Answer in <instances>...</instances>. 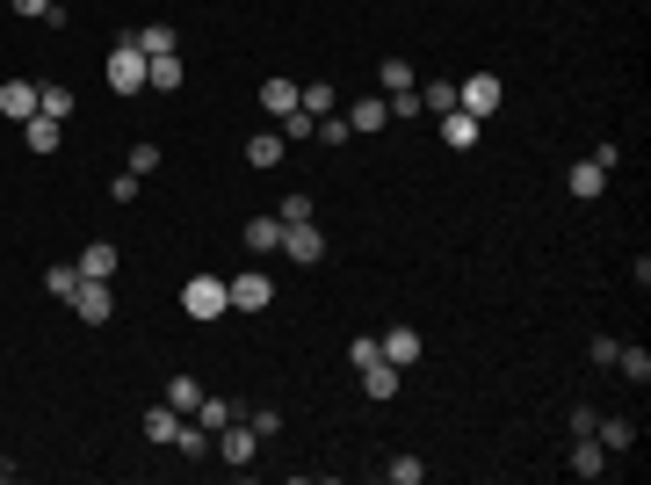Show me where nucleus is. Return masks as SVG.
Listing matches in <instances>:
<instances>
[{
  "label": "nucleus",
  "mask_w": 651,
  "mask_h": 485,
  "mask_svg": "<svg viewBox=\"0 0 651 485\" xmlns=\"http://www.w3.org/2000/svg\"><path fill=\"white\" fill-rule=\"evenodd\" d=\"M181 312H189L196 326L225 319V312H232V290H225V276H189V290H181Z\"/></svg>",
  "instance_id": "1"
},
{
  "label": "nucleus",
  "mask_w": 651,
  "mask_h": 485,
  "mask_svg": "<svg viewBox=\"0 0 651 485\" xmlns=\"http://www.w3.org/2000/svg\"><path fill=\"white\" fill-rule=\"evenodd\" d=\"M500 95H507V87H500V73H471V80L456 87V109H463V116H478V124H485V116L500 109Z\"/></svg>",
  "instance_id": "2"
},
{
  "label": "nucleus",
  "mask_w": 651,
  "mask_h": 485,
  "mask_svg": "<svg viewBox=\"0 0 651 485\" xmlns=\"http://www.w3.org/2000/svg\"><path fill=\"white\" fill-rule=\"evenodd\" d=\"M109 87H116V95H145V51L131 37L109 51Z\"/></svg>",
  "instance_id": "3"
},
{
  "label": "nucleus",
  "mask_w": 651,
  "mask_h": 485,
  "mask_svg": "<svg viewBox=\"0 0 651 485\" xmlns=\"http://www.w3.org/2000/svg\"><path fill=\"white\" fill-rule=\"evenodd\" d=\"M225 290H232V312H268V305H275V283H268V268H246V276H232Z\"/></svg>",
  "instance_id": "4"
},
{
  "label": "nucleus",
  "mask_w": 651,
  "mask_h": 485,
  "mask_svg": "<svg viewBox=\"0 0 651 485\" xmlns=\"http://www.w3.org/2000/svg\"><path fill=\"white\" fill-rule=\"evenodd\" d=\"M283 254H290L297 268H319V261H326V232H319L312 218H304V225H283Z\"/></svg>",
  "instance_id": "5"
},
{
  "label": "nucleus",
  "mask_w": 651,
  "mask_h": 485,
  "mask_svg": "<svg viewBox=\"0 0 651 485\" xmlns=\"http://www.w3.org/2000/svg\"><path fill=\"white\" fill-rule=\"evenodd\" d=\"M254 449H261V435L246 428V413L232 420V428H217V457H225V464H254Z\"/></svg>",
  "instance_id": "6"
},
{
  "label": "nucleus",
  "mask_w": 651,
  "mask_h": 485,
  "mask_svg": "<svg viewBox=\"0 0 651 485\" xmlns=\"http://www.w3.org/2000/svg\"><path fill=\"white\" fill-rule=\"evenodd\" d=\"M73 312H80L87 326H109V312H116V290H109V283H80V290H73Z\"/></svg>",
  "instance_id": "7"
},
{
  "label": "nucleus",
  "mask_w": 651,
  "mask_h": 485,
  "mask_svg": "<svg viewBox=\"0 0 651 485\" xmlns=\"http://www.w3.org/2000/svg\"><path fill=\"white\" fill-rule=\"evenodd\" d=\"M377 348H384V362L413 370V362H420V333H413V326H391V333H377Z\"/></svg>",
  "instance_id": "8"
},
{
  "label": "nucleus",
  "mask_w": 651,
  "mask_h": 485,
  "mask_svg": "<svg viewBox=\"0 0 651 485\" xmlns=\"http://www.w3.org/2000/svg\"><path fill=\"white\" fill-rule=\"evenodd\" d=\"M355 377H362V391H369V399L384 406V399H398V377H406V370H398V362H384V355H377V362H369V370H355Z\"/></svg>",
  "instance_id": "9"
},
{
  "label": "nucleus",
  "mask_w": 651,
  "mask_h": 485,
  "mask_svg": "<svg viewBox=\"0 0 651 485\" xmlns=\"http://www.w3.org/2000/svg\"><path fill=\"white\" fill-rule=\"evenodd\" d=\"M80 276H87V283H116V247H109V239L80 247Z\"/></svg>",
  "instance_id": "10"
},
{
  "label": "nucleus",
  "mask_w": 651,
  "mask_h": 485,
  "mask_svg": "<svg viewBox=\"0 0 651 485\" xmlns=\"http://www.w3.org/2000/svg\"><path fill=\"white\" fill-rule=\"evenodd\" d=\"M608 464H615V457H608L594 435H572V471H579V478H601Z\"/></svg>",
  "instance_id": "11"
},
{
  "label": "nucleus",
  "mask_w": 651,
  "mask_h": 485,
  "mask_svg": "<svg viewBox=\"0 0 651 485\" xmlns=\"http://www.w3.org/2000/svg\"><path fill=\"white\" fill-rule=\"evenodd\" d=\"M239 413H246V406H232V399H210V391H203V399H196V428H203V435H217V428H232Z\"/></svg>",
  "instance_id": "12"
},
{
  "label": "nucleus",
  "mask_w": 651,
  "mask_h": 485,
  "mask_svg": "<svg viewBox=\"0 0 651 485\" xmlns=\"http://www.w3.org/2000/svg\"><path fill=\"white\" fill-rule=\"evenodd\" d=\"M0 116H22V124H29V116H37V80H8V87H0Z\"/></svg>",
  "instance_id": "13"
},
{
  "label": "nucleus",
  "mask_w": 651,
  "mask_h": 485,
  "mask_svg": "<svg viewBox=\"0 0 651 485\" xmlns=\"http://www.w3.org/2000/svg\"><path fill=\"white\" fill-rule=\"evenodd\" d=\"M246 247H254V254H283V218H246Z\"/></svg>",
  "instance_id": "14"
},
{
  "label": "nucleus",
  "mask_w": 651,
  "mask_h": 485,
  "mask_svg": "<svg viewBox=\"0 0 651 485\" xmlns=\"http://www.w3.org/2000/svg\"><path fill=\"white\" fill-rule=\"evenodd\" d=\"M442 145H449V153H471V145H478V116L449 109V116H442Z\"/></svg>",
  "instance_id": "15"
},
{
  "label": "nucleus",
  "mask_w": 651,
  "mask_h": 485,
  "mask_svg": "<svg viewBox=\"0 0 651 485\" xmlns=\"http://www.w3.org/2000/svg\"><path fill=\"white\" fill-rule=\"evenodd\" d=\"M80 283H87V276H80V261H51V268H44V290L58 297V305H73V290H80Z\"/></svg>",
  "instance_id": "16"
},
{
  "label": "nucleus",
  "mask_w": 651,
  "mask_h": 485,
  "mask_svg": "<svg viewBox=\"0 0 651 485\" xmlns=\"http://www.w3.org/2000/svg\"><path fill=\"white\" fill-rule=\"evenodd\" d=\"M565 189H572V196H579V203H594V196H601V189H608V167H594V160H579V167H572V174H565Z\"/></svg>",
  "instance_id": "17"
},
{
  "label": "nucleus",
  "mask_w": 651,
  "mask_h": 485,
  "mask_svg": "<svg viewBox=\"0 0 651 485\" xmlns=\"http://www.w3.org/2000/svg\"><path fill=\"white\" fill-rule=\"evenodd\" d=\"M348 124H355V131H384V124H391V102H384V95L348 102Z\"/></svg>",
  "instance_id": "18"
},
{
  "label": "nucleus",
  "mask_w": 651,
  "mask_h": 485,
  "mask_svg": "<svg viewBox=\"0 0 651 485\" xmlns=\"http://www.w3.org/2000/svg\"><path fill=\"white\" fill-rule=\"evenodd\" d=\"M58 131H66V124H58V116H29V124H22V138H29V153H58Z\"/></svg>",
  "instance_id": "19"
},
{
  "label": "nucleus",
  "mask_w": 651,
  "mask_h": 485,
  "mask_svg": "<svg viewBox=\"0 0 651 485\" xmlns=\"http://www.w3.org/2000/svg\"><path fill=\"white\" fill-rule=\"evenodd\" d=\"M246 167H283V131H254V138H246Z\"/></svg>",
  "instance_id": "20"
},
{
  "label": "nucleus",
  "mask_w": 651,
  "mask_h": 485,
  "mask_svg": "<svg viewBox=\"0 0 651 485\" xmlns=\"http://www.w3.org/2000/svg\"><path fill=\"white\" fill-rule=\"evenodd\" d=\"M145 87H152V95H174V87H181V58L167 51V58H145Z\"/></svg>",
  "instance_id": "21"
},
{
  "label": "nucleus",
  "mask_w": 651,
  "mask_h": 485,
  "mask_svg": "<svg viewBox=\"0 0 651 485\" xmlns=\"http://www.w3.org/2000/svg\"><path fill=\"white\" fill-rule=\"evenodd\" d=\"M594 442L608 449V457H630V442H637V428H630V420H594Z\"/></svg>",
  "instance_id": "22"
},
{
  "label": "nucleus",
  "mask_w": 651,
  "mask_h": 485,
  "mask_svg": "<svg viewBox=\"0 0 651 485\" xmlns=\"http://www.w3.org/2000/svg\"><path fill=\"white\" fill-rule=\"evenodd\" d=\"M377 87H384V102H391V95H413V66H406V58H384V66H377Z\"/></svg>",
  "instance_id": "23"
},
{
  "label": "nucleus",
  "mask_w": 651,
  "mask_h": 485,
  "mask_svg": "<svg viewBox=\"0 0 651 485\" xmlns=\"http://www.w3.org/2000/svg\"><path fill=\"white\" fill-rule=\"evenodd\" d=\"M37 116H58V124H66V116H73V87H66V80L37 87Z\"/></svg>",
  "instance_id": "24"
},
{
  "label": "nucleus",
  "mask_w": 651,
  "mask_h": 485,
  "mask_svg": "<svg viewBox=\"0 0 651 485\" xmlns=\"http://www.w3.org/2000/svg\"><path fill=\"white\" fill-rule=\"evenodd\" d=\"M131 44H138L145 58H167V51H174V22H145V29H138Z\"/></svg>",
  "instance_id": "25"
},
{
  "label": "nucleus",
  "mask_w": 651,
  "mask_h": 485,
  "mask_svg": "<svg viewBox=\"0 0 651 485\" xmlns=\"http://www.w3.org/2000/svg\"><path fill=\"white\" fill-rule=\"evenodd\" d=\"M261 109L268 116H290L297 109V80H261Z\"/></svg>",
  "instance_id": "26"
},
{
  "label": "nucleus",
  "mask_w": 651,
  "mask_h": 485,
  "mask_svg": "<svg viewBox=\"0 0 651 485\" xmlns=\"http://www.w3.org/2000/svg\"><path fill=\"white\" fill-rule=\"evenodd\" d=\"M174 428H181V413H174V406H152V413H145V442H160V449H167Z\"/></svg>",
  "instance_id": "27"
},
{
  "label": "nucleus",
  "mask_w": 651,
  "mask_h": 485,
  "mask_svg": "<svg viewBox=\"0 0 651 485\" xmlns=\"http://www.w3.org/2000/svg\"><path fill=\"white\" fill-rule=\"evenodd\" d=\"M196 399H203V384L174 370V384H167V406H174V413H196Z\"/></svg>",
  "instance_id": "28"
},
{
  "label": "nucleus",
  "mask_w": 651,
  "mask_h": 485,
  "mask_svg": "<svg viewBox=\"0 0 651 485\" xmlns=\"http://www.w3.org/2000/svg\"><path fill=\"white\" fill-rule=\"evenodd\" d=\"M420 109L449 116V109H456V87H449V80H427V87H420Z\"/></svg>",
  "instance_id": "29"
},
{
  "label": "nucleus",
  "mask_w": 651,
  "mask_h": 485,
  "mask_svg": "<svg viewBox=\"0 0 651 485\" xmlns=\"http://www.w3.org/2000/svg\"><path fill=\"white\" fill-rule=\"evenodd\" d=\"M615 370H623L630 384H644V377H651V355H644V348H615Z\"/></svg>",
  "instance_id": "30"
},
{
  "label": "nucleus",
  "mask_w": 651,
  "mask_h": 485,
  "mask_svg": "<svg viewBox=\"0 0 651 485\" xmlns=\"http://www.w3.org/2000/svg\"><path fill=\"white\" fill-rule=\"evenodd\" d=\"M246 428L268 442V435H283V413H275V406H246Z\"/></svg>",
  "instance_id": "31"
},
{
  "label": "nucleus",
  "mask_w": 651,
  "mask_h": 485,
  "mask_svg": "<svg viewBox=\"0 0 651 485\" xmlns=\"http://www.w3.org/2000/svg\"><path fill=\"white\" fill-rule=\"evenodd\" d=\"M384 478H391V485H420V478H427V464H420V457H391V464H384Z\"/></svg>",
  "instance_id": "32"
},
{
  "label": "nucleus",
  "mask_w": 651,
  "mask_h": 485,
  "mask_svg": "<svg viewBox=\"0 0 651 485\" xmlns=\"http://www.w3.org/2000/svg\"><path fill=\"white\" fill-rule=\"evenodd\" d=\"M174 449H181V457H203V449H210V435L196 428V420H181V428H174Z\"/></svg>",
  "instance_id": "33"
},
{
  "label": "nucleus",
  "mask_w": 651,
  "mask_h": 485,
  "mask_svg": "<svg viewBox=\"0 0 651 485\" xmlns=\"http://www.w3.org/2000/svg\"><path fill=\"white\" fill-rule=\"evenodd\" d=\"M275 124H283V138L297 145V138H312V131H319V116H304V109H290V116H275Z\"/></svg>",
  "instance_id": "34"
},
{
  "label": "nucleus",
  "mask_w": 651,
  "mask_h": 485,
  "mask_svg": "<svg viewBox=\"0 0 651 485\" xmlns=\"http://www.w3.org/2000/svg\"><path fill=\"white\" fill-rule=\"evenodd\" d=\"M275 218H283V225H304V218H312V196H304V189H290V196H283V210H275Z\"/></svg>",
  "instance_id": "35"
},
{
  "label": "nucleus",
  "mask_w": 651,
  "mask_h": 485,
  "mask_svg": "<svg viewBox=\"0 0 651 485\" xmlns=\"http://www.w3.org/2000/svg\"><path fill=\"white\" fill-rule=\"evenodd\" d=\"M348 131H355L348 116H319V131H312V138H319V145H348Z\"/></svg>",
  "instance_id": "36"
},
{
  "label": "nucleus",
  "mask_w": 651,
  "mask_h": 485,
  "mask_svg": "<svg viewBox=\"0 0 651 485\" xmlns=\"http://www.w3.org/2000/svg\"><path fill=\"white\" fill-rule=\"evenodd\" d=\"M152 167H160V145L138 138V145H131V174H152Z\"/></svg>",
  "instance_id": "37"
},
{
  "label": "nucleus",
  "mask_w": 651,
  "mask_h": 485,
  "mask_svg": "<svg viewBox=\"0 0 651 485\" xmlns=\"http://www.w3.org/2000/svg\"><path fill=\"white\" fill-rule=\"evenodd\" d=\"M377 355H384V348L369 341V333H362V341H348V362H355V370H369V362H377Z\"/></svg>",
  "instance_id": "38"
},
{
  "label": "nucleus",
  "mask_w": 651,
  "mask_h": 485,
  "mask_svg": "<svg viewBox=\"0 0 651 485\" xmlns=\"http://www.w3.org/2000/svg\"><path fill=\"white\" fill-rule=\"evenodd\" d=\"M615 348H623L615 333H594V341H586V355H594V362H615Z\"/></svg>",
  "instance_id": "39"
},
{
  "label": "nucleus",
  "mask_w": 651,
  "mask_h": 485,
  "mask_svg": "<svg viewBox=\"0 0 651 485\" xmlns=\"http://www.w3.org/2000/svg\"><path fill=\"white\" fill-rule=\"evenodd\" d=\"M15 15H37V22H44V15H51V0H15Z\"/></svg>",
  "instance_id": "40"
}]
</instances>
